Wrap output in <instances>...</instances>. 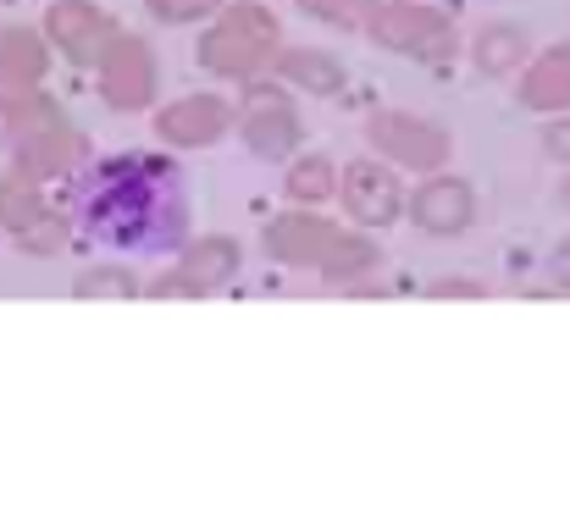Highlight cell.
Returning <instances> with one entry per match:
<instances>
[{"mask_svg": "<svg viewBox=\"0 0 570 531\" xmlns=\"http://www.w3.org/2000/svg\"><path fill=\"white\" fill-rule=\"evenodd\" d=\"M78 238L117 255H173L189 244V188L173 156L122 150L78 177Z\"/></svg>", "mask_w": 570, "mask_h": 531, "instance_id": "cell-1", "label": "cell"}, {"mask_svg": "<svg viewBox=\"0 0 570 531\" xmlns=\"http://www.w3.org/2000/svg\"><path fill=\"white\" fill-rule=\"evenodd\" d=\"M261 249L277 260V266H294V272H311L322 283H355V277H372L377 272V244L344 222H327L316 210H283L261 227Z\"/></svg>", "mask_w": 570, "mask_h": 531, "instance_id": "cell-2", "label": "cell"}, {"mask_svg": "<svg viewBox=\"0 0 570 531\" xmlns=\"http://www.w3.org/2000/svg\"><path fill=\"white\" fill-rule=\"evenodd\" d=\"M0 150H11V167L39 183L72 177L83 161V139L39 89H0Z\"/></svg>", "mask_w": 570, "mask_h": 531, "instance_id": "cell-3", "label": "cell"}, {"mask_svg": "<svg viewBox=\"0 0 570 531\" xmlns=\"http://www.w3.org/2000/svg\"><path fill=\"white\" fill-rule=\"evenodd\" d=\"M277 50H283V33L261 0H233L227 11H216V22L199 39L205 72L233 78V83H255L266 67H277Z\"/></svg>", "mask_w": 570, "mask_h": 531, "instance_id": "cell-4", "label": "cell"}, {"mask_svg": "<svg viewBox=\"0 0 570 531\" xmlns=\"http://www.w3.org/2000/svg\"><path fill=\"white\" fill-rule=\"evenodd\" d=\"M366 33L377 39L382 50L393 56H410V61H449L460 33H454V17L426 6V0H382L366 22Z\"/></svg>", "mask_w": 570, "mask_h": 531, "instance_id": "cell-5", "label": "cell"}, {"mask_svg": "<svg viewBox=\"0 0 570 531\" xmlns=\"http://www.w3.org/2000/svg\"><path fill=\"white\" fill-rule=\"evenodd\" d=\"M366 139H372V150H377L382 161H393L399 173H443L449 167V150H454V139H449V128L443 122H432V117H415V111H372L366 117Z\"/></svg>", "mask_w": 570, "mask_h": 531, "instance_id": "cell-6", "label": "cell"}, {"mask_svg": "<svg viewBox=\"0 0 570 531\" xmlns=\"http://www.w3.org/2000/svg\"><path fill=\"white\" fill-rule=\"evenodd\" d=\"M0 233H6L17 249H28V255H56V249L67 244V227H61V216L50 210L45 183L28 177L22 167H6V173H0Z\"/></svg>", "mask_w": 570, "mask_h": 531, "instance_id": "cell-7", "label": "cell"}, {"mask_svg": "<svg viewBox=\"0 0 570 531\" xmlns=\"http://www.w3.org/2000/svg\"><path fill=\"white\" fill-rule=\"evenodd\" d=\"M238 134H244V145H249L261 161L294 156V150H299V134H305L294 95L277 89V83H266V78L244 83V95H238Z\"/></svg>", "mask_w": 570, "mask_h": 531, "instance_id": "cell-8", "label": "cell"}, {"mask_svg": "<svg viewBox=\"0 0 570 531\" xmlns=\"http://www.w3.org/2000/svg\"><path fill=\"white\" fill-rule=\"evenodd\" d=\"M238 244L233 238H222V233H205V238H189V249H184V260L178 266H167L156 283H150V294L156 299H178V294H189V299H205V294H216V288H227L233 277H238Z\"/></svg>", "mask_w": 570, "mask_h": 531, "instance_id": "cell-9", "label": "cell"}, {"mask_svg": "<svg viewBox=\"0 0 570 531\" xmlns=\"http://www.w3.org/2000/svg\"><path fill=\"white\" fill-rule=\"evenodd\" d=\"M100 95L111 111H145L156 100V50L134 33H117L100 56Z\"/></svg>", "mask_w": 570, "mask_h": 531, "instance_id": "cell-10", "label": "cell"}, {"mask_svg": "<svg viewBox=\"0 0 570 531\" xmlns=\"http://www.w3.org/2000/svg\"><path fill=\"white\" fill-rule=\"evenodd\" d=\"M45 39H50L67 61L100 67V56H106L111 39H117V22H111V11H100L95 0H56V6L45 11Z\"/></svg>", "mask_w": 570, "mask_h": 531, "instance_id": "cell-11", "label": "cell"}, {"mask_svg": "<svg viewBox=\"0 0 570 531\" xmlns=\"http://www.w3.org/2000/svg\"><path fill=\"white\" fill-rule=\"evenodd\" d=\"M338 194H344V210L350 222H366V227H387L404 216V183L393 161H350L338 177Z\"/></svg>", "mask_w": 570, "mask_h": 531, "instance_id": "cell-12", "label": "cell"}, {"mask_svg": "<svg viewBox=\"0 0 570 531\" xmlns=\"http://www.w3.org/2000/svg\"><path fill=\"white\" fill-rule=\"evenodd\" d=\"M233 128H238V111H233L222 95H205V89L156 111V134H161L167 145H178V150H210V145L227 139Z\"/></svg>", "mask_w": 570, "mask_h": 531, "instance_id": "cell-13", "label": "cell"}, {"mask_svg": "<svg viewBox=\"0 0 570 531\" xmlns=\"http://www.w3.org/2000/svg\"><path fill=\"white\" fill-rule=\"evenodd\" d=\"M410 222H415L421 233H432V238L465 233V227L476 222V194H471V183L454 173L421 177L415 194H410Z\"/></svg>", "mask_w": 570, "mask_h": 531, "instance_id": "cell-14", "label": "cell"}, {"mask_svg": "<svg viewBox=\"0 0 570 531\" xmlns=\"http://www.w3.org/2000/svg\"><path fill=\"white\" fill-rule=\"evenodd\" d=\"M515 100L527 111H543V117H566L570 111V39L549 45L543 56L527 61L521 83H515Z\"/></svg>", "mask_w": 570, "mask_h": 531, "instance_id": "cell-15", "label": "cell"}, {"mask_svg": "<svg viewBox=\"0 0 570 531\" xmlns=\"http://www.w3.org/2000/svg\"><path fill=\"white\" fill-rule=\"evenodd\" d=\"M277 78L288 89H305V95H322V100L344 95V83H350L344 61L327 56V50H311V45H283L277 50Z\"/></svg>", "mask_w": 570, "mask_h": 531, "instance_id": "cell-16", "label": "cell"}, {"mask_svg": "<svg viewBox=\"0 0 570 531\" xmlns=\"http://www.w3.org/2000/svg\"><path fill=\"white\" fill-rule=\"evenodd\" d=\"M471 61H476L482 78L527 72V61H532V39H527V28H515V22H488V28L471 39Z\"/></svg>", "mask_w": 570, "mask_h": 531, "instance_id": "cell-17", "label": "cell"}, {"mask_svg": "<svg viewBox=\"0 0 570 531\" xmlns=\"http://www.w3.org/2000/svg\"><path fill=\"white\" fill-rule=\"evenodd\" d=\"M50 72V45L33 28H0V89H39Z\"/></svg>", "mask_w": 570, "mask_h": 531, "instance_id": "cell-18", "label": "cell"}, {"mask_svg": "<svg viewBox=\"0 0 570 531\" xmlns=\"http://www.w3.org/2000/svg\"><path fill=\"white\" fill-rule=\"evenodd\" d=\"M338 167L327 161V156H299L288 177H283V194L294 199V205H322L327 194H338Z\"/></svg>", "mask_w": 570, "mask_h": 531, "instance_id": "cell-19", "label": "cell"}, {"mask_svg": "<svg viewBox=\"0 0 570 531\" xmlns=\"http://www.w3.org/2000/svg\"><path fill=\"white\" fill-rule=\"evenodd\" d=\"M72 294H78V299H134V294H145V288H139V277H134L128 266H83V272L72 277Z\"/></svg>", "mask_w": 570, "mask_h": 531, "instance_id": "cell-20", "label": "cell"}, {"mask_svg": "<svg viewBox=\"0 0 570 531\" xmlns=\"http://www.w3.org/2000/svg\"><path fill=\"white\" fill-rule=\"evenodd\" d=\"M377 6L382 0H299L305 17H322V22H333V28H366Z\"/></svg>", "mask_w": 570, "mask_h": 531, "instance_id": "cell-21", "label": "cell"}, {"mask_svg": "<svg viewBox=\"0 0 570 531\" xmlns=\"http://www.w3.org/2000/svg\"><path fill=\"white\" fill-rule=\"evenodd\" d=\"M145 11L156 17V22H199V17H210V11H227V0H145Z\"/></svg>", "mask_w": 570, "mask_h": 531, "instance_id": "cell-22", "label": "cell"}, {"mask_svg": "<svg viewBox=\"0 0 570 531\" xmlns=\"http://www.w3.org/2000/svg\"><path fill=\"white\" fill-rule=\"evenodd\" d=\"M543 156H549V161H570V111L543 128Z\"/></svg>", "mask_w": 570, "mask_h": 531, "instance_id": "cell-23", "label": "cell"}, {"mask_svg": "<svg viewBox=\"0 0 570 531\" xmlns=\"http://www.w3.org/2000/svg\"><path fill=\"white\" fill-rule=\"evenodd\" d=\"M549 277H554V288H560V294H570V238L554 244V255H549Z\"/></svg>", "mask_w": 570, "mask_h": 531, "instance_id": "cell-24", "label": "cell"}, {"mask_svg": "<svg viewBox=\"0 0 570 531\" xmlns=\"http://www.w3.org/2000/svg\"><path fill=\"white\" fill-rule=\"evenodd\" d=\"M432 294H438V299H449V294L471 299V294H488V288H482V283H471V277H438V283H432Z\"/></svg>", "mask_w": 570, "mask_h": 531, "instance_id": "cell-25", "label": "cell"}, {"mask_svg": "<svg viewBox=\"0 0 570 531\" xmlns=\"http://www.w3.org/2000/svg\"><path fill=\"white\" fill-rule=\"evenodd\" d=\"M560 199H566V210H570V177H566V183H560Z\"/></svg>", "mask_w": 570, "mask_h": 531, "instance_id": "cell-26", "label": "cell"}]
</instances>
